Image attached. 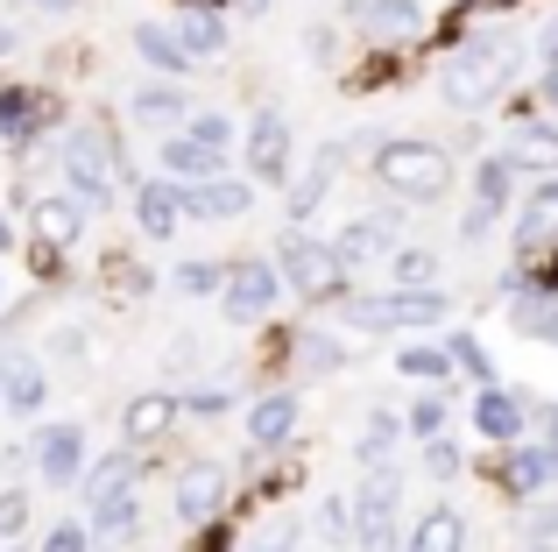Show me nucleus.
<instances>
[{
  "label": "nucleus",
  "instance_id": "nucleus-1",
  "mask_svg": "<svg viewBox=\"0 0 558 552\" xmlns=\"http://www.w3.org/2000/svg\"><path fill=\"white\" fill-rule=\"evenodd\" d=\"M509 79H517V57H509L502 43H460L452 64H446V99L460 113H474V107H488Z\"/></svg>",
  "mask_w": 558,
  "mask_h": 552
},
{
  "label": "nucleus",
  "instance_id": "nucleus-2",
  "mask_svg": "<svg viewBox=\"0 0 558 552\" xmlns=\"http://www.w3.org/2000/svg\"><path fill=\"white\" fill-rule=\"evenodd\" d=\"M375 178L389 184V192H403V199H438L452 184V164H446V149H432V142H381Z\"/></svg>",
  "mask_w": 558,
  "mask_h": 552
},
{
  "label": "nucleus",
  "instance_id": "nucleus-3",
  "mask_svg": "<svg viewBox=\"0 0 558 552\" xmlns=\"http://www.w3.org/2000/svg\"><path fill=\"white\" fill-rule=\"evenodd\" d=\"M57 164H64V184H71V192L93 199V213L113 206V184H121V149H113L99 128H78V135L57 149Z\"/></svg>",
  "mask_w": 558,
  "mask_h": 552
},
{
  "label": "nucleus",
  "instance_id": "nucleus-4",
  "mask_svg": "<svg viewBox=\"0 0 558 552\" xmlns=\"http://www.w3.org/2000/svg\"><path fill=\"white\" fill-rule=\"evenodd\" d=\"M347 319L361 333H396V326H438V319H452V304L438 290H389V298H354Z\"/></svg>",
  "mask_w": 558,
  "mask_h": 552
},
{
  "label": "nucleus",
  "instance_id": "nucleus-5",
  "mask_svg": "<svg viewBox=\"0 0 558 552\" xmlns=\"http://www.w3.org/2000/svg\"><path fill=\"white\" fill-rule=\"evenodd\" d=\"M283 276H290V290L298 298H340V284H347V263H340V249L332 241H312V235H283Z\"/></svg>",
  "mask_w": 558,
  "mask_h": 552
},
{
  "label": "nucleus",
  "instance_id": "nucleus-6",
  "mask_svg": "<svg viewBox=\"0 0 558 552\" xmlns=\"http://www.w3.org/2000/svg\"><path fill=\"white\" fill-rule=\"evenodd\" d=\"M396 475L389 468H375L368 482H361V496H354V539L361 552H389L396 545Z\"/></svg>",
  "mask_w": 558,
  "mask_h": 552
},
{
  "label": "nucleus",
  "instance_id": "nucleus-7",
  "mask_svg": "<svg viewBox=\"0 0 558 552\" xmlns=\"http://www.w3.org/2000/svg\"><path fill=\"white\" fill-rule=\"evenodd\" d=\"M276 290H283V276H276L269 263H233L227 290H219V312H227L233 326H255V319L276 304Z\"/></svg>",
  "mask_w": 558,
  "mask_h": 552
},
{
  "label": "nucleus",
  "instance_id": "nucleus-8",
  "mask_svg": "<svg viewBox=\"0 0 558 552\" xmlns=\"http://www.w3.org/2000/svg\"><path fill=\"white\" fill-rule=\"evenodd\" d=\"M85 213H93V199L85 192H50V199H36V235H43V249H71V241L85 235Z\"/></svg>",
  "mask_w": 558,
  "mask_h": 552
},
{
  "label": "nucleus",
  "instance_id": "nucleus-9",
  "mask_svg": "<svg viewBox=\"0 0 558 552\" xmlns=\"http://www.w3.org/2000/svg\"><path fill=\"white\" fill-rule=\"evenodd\" d=\"M396 227H403V213H375V220H354L332 249H340V263L347 269H361V263H389L396 255Z\"/></svg>",
  "mask_w": 558,
  "mask_h": 552
},
{
  "label": "nucleus",
  "instance_id": "nucleus-10",
  "mask_svg": "<svg viewBox=\"0 0 558 552\" xmlns=\"http://www.w3.org/2000/svg\"><path fill=\"white\" fill-rule=\"evenodd\" d=\"M247 164H255V178H290V121L276 107H262L247 128Z\"/></svg>",
  "mask_w": 558,
  "mask_h": 552
},
{
  "label": "nucleus",
  "instance_id": "nucleus-11",
  "mask_svg": "<svg viewBox=\"0 0 558 552\" xmlns=\"http://www.w3.org/2000/svg\"><path fill=\"white\" fill-rule=\"evenodd\" d=\"M36 468H43V482H50V489H71V482H78V468H85V432L78 425H50L36 440Z\"/></svg>",
  "mask_w": 558,
  "mask_h": 552
},
{
  "label": "nucleus",
  "instance_id": "nucleus-12",
  "mask_svg": "<svg viewBox=\"0 0 558 552\" xmlns=\"http://www.w3.org/2000/svg\"><path fill=\"white\" fill-rule=\"evenodd\" d=\"M219 503H227V475H219L213 460H198V468L178 475V517H184V525H205V517H219Z\"/></svg>",
  "mask_w": 558,
  "mask_h": 552
},
{
  "label": "nucleus",
  "instance_id": "nucleus-13",
  "mask_svg": "<svg viewBox=\"0 0 558 552\" xmlns=\"http://www.w3.org/2000/svg\"><path fill=\"white\" fill-rule=\"evenodd\" d=\"M178 36H184L191 57L213 64V57H227V14L205 8V0H184V8H178Z\"/></svg>",
  "mask_w": 558,
  "mask_h": 552
},
{
  "label": "nucleus",
  "instance_id": "nucleus-14",
  "mask_svg": "<svg viewBox=\"0 0 558 552\" xmlns=\"http://www.w3.org/2000/svg\"><path fill=\"white\" fill-rule=\"evenodd\" d=\"M219 164H227V149H213V142H198V135H170V142H163V170H170L178 184L219 178Z\"/></svg>",
  "mask_w": 558,
  "mask_h": 552
},
{
  "label": "nucleus",
  "instance_id": "nucleus-15",
  "mask_svg": "<svg viewBox=\"0 0 558 552\" xmlns=\"http://www.w3.org/2000/svg\"><path fill=\"white\" fill-rule=\"evenodd\" d=\"M340 164H347V149H340V142L312 156V170H304V178L290 184V199H283V213H290V220H312V213H318V199H326V184L340 178Z\"/></svg>",
  "mask_w": 558,
  "mask_h": 552
},
{
  "label": "nucleus",
  "instance_id": "nucleus-16",
  "mask_svg": "<svg viewBox=\"0 0 558 552\" xmlns=\"http://www.w3.org/2000/svg\"><path fill=\"white\" fill-rule=\"evenodd\" d=\"M247 206H255V184H241V178H205L184 199V213H198V220H241Z\"/></svg>",
  "mask_w": 558,
  "mask_h": 552
},
{
  "label": "nucleus",
  "instance_id": "nucleus-17",
  "mask_svg": "<svg viewBox=\"0 0 558 552\" xmlns=\"http://www.w3.org/2000/svg\"><path fill=\"white\" fill-rule=\"evenodd\" d=\"M290 432H298V397H290V389H276V397H262L255 411H247V440H255L262 454H276Z\"/></svg>",
  "mask_w": 558,
  "mask_h": 552
},
{
  "label": "nucleus",
  "instance_id": "nucleus-18",
  "mask_svg": "<svg viewBox=\"0 0 558 552\" xmlns=\"http://www.w3.org/2000/svg\"><path fill=\"white\" fill-rule=\"evenodd\" d=\"M545 241H558V178H545L517 213V249H545Z\"/></svg>",
  "mask_w": 558,
  "mask_h": 552
},
{
  "label": "nucleus",
  "instance_id": "nucleus-19",
  "mask_svg": "<svg viewBox=\"0 0 558 552\" xmlns=\"http://www.w3.org/2000/svg\"><path fill=\"white\" fill-rule=\"evenodd\" d=\"M361 28H368L381 50H396V43H410L424 28V8H417V0H375V8L361 14Z\"/></svg>",
  "mask_w": 558,
  "mask_h": 552
},
{
  "label": "nucleus",
  "instance_id": "nucleus-20",
  "mask_svg": "<svg viewBox=\"0 0 558 552\" xmlns=\"http://www.w3.org/2000/svg\"><path fill=\"white\" fill-rule=\"evenodd\" d=\"M184 199L191 192H178V184H142L135 192V220H142V235H178V213H184Z\"/></svg>",
  "mask_w": 558,
  "mask_h": 552
},
{
  "label": "nucleus",
  "instance_id": "nucleus-21",
  "mask_svg": "<svg viewBox=\"0 0 558 552\" xmlns=\"http://www.w3.org/2000/svg\"><path fill=\"white\" fill-rule=\"evenodd\" d=\"M178 425V397H163V389H142L135 404H128V440H163V432Z\"/></svg>",
  "mask_w": 558,
  "mask_h": 552
},
{
  "label": "nucleus",
  "instance_id": "nucleus-22",
  "mask_svg": "<svg viewBox=\"0 0 558 552\" xmlns=\"http://www.w3.org/2000/svg\"><path fill=\"white\" fill-rule=\"evenodd\" d=\"M474 425L488 432V440H517L523 432V397H509V389H481V404H474Z\"/></svg>",
  "mask_w": 558,
  "mask_h": 552
},
{
  "label": "nucleus",
  "instance_id": "nucleus-23",
  "mask_svg": "<svg viewBox=\"0 0 558 552\" xmlns=\"http://www.w3.org/2000/svg\"><path fill=\"white\" fill-rule=\"evenodd\" d=\"M43 397H50V375H43L36 361H8V375H0V404H8V411H43Z\"/></svg>",
  "mask_w": 558,
  "mask_h": 552
},
{
  "label": "nucleus",
  "instance_id": "nucleus-24",
  "mask_svg": "<svg viewBox=\"0 0 558 552\" xmlns=\"http://www.w3.org/2000/svg\"><path fill=\"white\" fill-rule=\"evenodd\" d=\"M502 156H509L517 170H558V135H551L545 121H523V128H517V142H509Z\"/></svg>",
  "mask_w": 558,
  "mask_h": 552
},
{
  "label": "nucleus",
  "instance_id": "nucleus-25",
  "mask_svg": "<svg viewBox=\"0 0 558 552\" xmlns=\"http://www.w3.org/2000/svg\"><path fill=\"white\" fill-rule=\"evenodd\" d=\"M460 545H466V525H460V511H424L403 552H460Z\"/></svg>",
  "mask_w": 558,
  "mask_h": 552
},
{
  "label": "nucleus",
  "instance_id": "nucleus-26",
  "mask_svg": "<svg viewBox=\"0 0 558 552\" xmlns=\"http://www.w3.org/2000/svg\"><path fill=\"white\" fill-rule=\"evenodd\" d=\"M135 50L149 57L156 71H170V79H178L184 64H198V57L184 50V36H178V28H156V22H142V28H135Z\"/></svg>",
  "mask_w": 558,
  "mask_h": 552
},
{
  "label": "nucleus",
  "instance_id": "nucleus-27",
  "mask_svg": "<svg viewBox=\"0 0 558 552\" xmlns=\"http://www.w3.org/2000/svg\"><path fill=\"white\" fill-rule=\"evenodd\" d=\"M545 482H558V454L551 446H517V454H509V489H517V496H537Z\"/></svg>",
  "mask_w": 558,
  "mask_h": 552
},
{
  "label": "nucleus",
  "instance_id": "nucleus-28",
  "mask_svg": "<svg viewBox=\"0 0 558 552\" xmlns=\"http://www.w3.org/2000/svg\"><path fill=\"white\" fill-rule=\"evenodd\" d=\"M396 446H403V418H389V411H381V418H368V432H361L354 460H361V468H389V454H396Z\"/></svg>",
  "mask_w": 558,
  "mask_h": 552
},
{
  "label": "nucleus",
  "instance_id": "nucleus-29",
  "mask_svg": "<svg viewBox=\"0 0 558 552\" xmlns=\"http://www.w3.org/2000/svg\"><path fill=\"white\" fill-rule=\"evenodd\" d=\"M128 113H135V121H184V93L170 79H156V85H142V93L128 99Z\"/></svg>",
  "mask_w": 558,
  "mask_h": 552
},
{
  "label": "nucleus",
  "instance_id": "nucleus-30",
  "mask_svg": "<svg viewBox=\"0 0 558 552\" xmlns=\"http://www.w3.org/2000/svg\"><path fill=\"white\" fill-rule=\"evenodd\" d=\"M381 269H389V284H396V290H424V284L438 276V255H432V249H396Z\"/></svg>",
  "mask_w": 558,
  "mask_h": 552
},
{
  "label": "nucleus",
  "instance_id": "nucleus-31",
  "mask_svg": "<svg viewBox=\"0 0 558 552\" xmlns=\"http://www.w3.org/2000/svg\"><path fill=\"white\" fill-rule=\"evenodd\" d=\"M128 482H135V460H93V475H85V496L93 503H107V496H128Z\"/></svg>",
  "mask_w": 558,
  "mask_h": 552
},
{
  "label": "nucleus",
  "instance_id": "nucleus-32",
  "mask_svg": "<svg viewBox=\"0 0 558 552\" xmlns=\"http://www.w3.org/2000/svg\"><path fill=\"white\" fill-rule=\"evenodd\" d=\"M446 369H460V361L438 355V347H403V355H396V375H417V383H438Z\"/></svg>",
  "mask_w": 558,
  "mask_h": 552
},
{
  "label": "nucleus",
  "instance_id": "nucleus-33",
  "mask_svg": "<svg viewBox=\"0 0 558 552\" xmlns=\"http://www.w3.org/2000/svg\"><path fill=\"white\" fill-rule=\"evenodd\" d=\"M0 135H8L14 149H22V142L36 135V107H28L22 93H0Z\"/></svg>",
  "mask_w": 558,
  "mask_h": 552
},
{
  "label": "nucleus",
  "instance_id": "nucleus-34",
  "mask_svg": "<svg viewBox=\"0 0 558 552\" xmlns=\"http://www.w3.org/2000/svg\"><path fill=\"white\" fill-rule=\"evenodd\" d=\"M93 525L107 531V539H128V531H135V503H128V496H107V503L93 511Z\"/></svg>",
  "mask_w": 558,
  "mask_h": 552
},
{
  "label": "nucleus",
  "instance_id": "nucleus-35",
  "mask_svg": "<svg viewBox=\"0 0 558 552\" xmlns=\"http://www.w3.org/2000/svg\"><path fill=\"white\" fill-rule=\"evenodd\" d=\"M452 361H460V369H466V375H474V383H481V389H488V383H495V369H488V355H481V340H474V333H460V340H452Z\"/></svg>",
  "mask_w": 558,
  "mask_h": 552
},
{
  "label": "nucleus",
  "instance_id": "nucleus-36",
  "mask_svg": "<svg viewBox=\"0 0 558 552\" xmlns=\"http://www.w3.org/2000/svg\"><path fill=\"white\" fill-rule=\"evenodd\" d=\"M509 326H523V333H537V340L558 347V312H545V304H531V298L517 304V319H509Z\"/></svg>",
  "mask_w": 558,
  "mask_h": 552
},
{
  "label": "nucleus",
  "instance_id": "nucleus-37",
  "mask_svg": "<svg viewBox=\"0 0 558 552\" xmlns=\"http://www.w3.org/2000/svg\"><path fill=\"white\" fill-rule=\"evenodd\" d=\"M438 425H446V397H417L410 404V432H417V440H432Z\"/></svg>",
  "mask_w": 558,
  "mask_h": 552
},
{
  "label": "nucleus",
  "instance_id": "nucleus-38",
  "mask_svg": "<svg viewBox=\"0 0 558 552\" xmlns=\"http://www.w3.org/2000/svg\"><path fill=\"white\" fill-rule=\"evenodd\" d=\"M509 170H517L509 156H495V164H481V199H488V206H502V199H509Z\"/></svg>",
  "mask_w": 558,
  "mask_h": 552
},
{
  "label": "nucleus",
  "instance_id": "nucleus-39",
  "mask_svg": "<svg viewBox=\"0 0 558 552\" xmlns=\"http://www.w3.org/2000/svg\"><path fill=\"white\" fill-rule=\"evenodd\" d=\"M28 525V496L22 489H8V496H0V545H14V531Z\"/></svg>",
  "mask_w": 558,
  "mask_h": 552
},
{
  "label": "nucleus",
  "instance_id": "nucleus-40",
  "mask_svg": "<svg viewBox=\"0 0 558 552\" xmlns=\"http://www.w3.org/2000/svg\"><path fill=\"white\" fill-rule=\"evenodd\" d=\"M178 290H191V298H198V290H227V276H219V263H184Z\"/></svg>",
  "mask_w": 558,
  "mask_h": 552
},
{
  "label": "nucleus",
  "instance_id": "nucleus-41",
  "mask_svg": "<svg viewBox=\"0 0 558 552\" xmlns=\"http://www.w3.org/2000/svg\"><path fill=\"white\" fill-rule=\"evenodd\" d=\"M191 135L213 142V149H227V142H233V121H227V113H198V121H191Z\"/></svg>",
  "mask_w": 558,
  "mask_h": 552
},
{
  "label": "nucleus",
  "instance_id": "nucleus-42",
  "mask_svg": "<svg viewBox=\"0 0 558 552\" xmlns=\"http://www.w3.org/2000/svg\"><path fill=\"white\" fill-rule=\"evenodd\" d=\"M424 468L438 475V482H452L460 475V446H446V440H432V454H424Z\"/></svg>",
  "mask_w": 558,
  "mask_h": 552
},
{
  "label": "nucleus",
  "instance_id": "nucleus-43",
  "mask_svg": "<svg viewBox=\"0 0 558 552\" xmlns=\"http://www.w3.org/2000/svg\"><path fill=\"white\" fill-rule=\"evenodd\" d=\"M93 539H85V525H50V539H43V552H85Z\"/></svg>",
  "mask_w": 558,
  "mask_h": 552
},
{
  "label": "nucleus",
  "instance_id": "nucleus-44",
  "mask_svg": "<svg viewBox=\"0 0 558 552\" xmlns=\"http://www.w3.org/2000/svg\"><path fill=\"white\" fill-rule=\"evenodd\" d=\"M50 355H57V361H78V355H85V333H78V326H57V333H50Z\"/></svg>",
  "mask_w": 558,
  "mask_h": 552
},
{
  "label": "nucleus",
  "instance_id": "nucleus-45",
  "mask_svg": "<svg viewBox=\"0 0 558 552\" xmlns=\"http://www.w3.org/2000/svg\"><path fill=\"white\" fill-rule=\"evenodd\" d=\"M304 355H312L318 369H340V361H347V355H340V340H326V333H312V340H304Z\"/></svg>",
  "mask_w": 558,
  "mask_h": 552
},
{
  "label": "nucleus",
  "instance_id": "nucleus-46",
  "mask_svg": "<svg viewBox=\"0 0 558 552\" xmlns=\"http://www.w3.org/2000/svg\"><path fill=\"white\" fill-rule=\"evenodd\" d=\"M531 539H558V503H545V511H531Z\"/></svg>",
  "mask_w": 558,
  "mask_h": 552
},
{
  "label": "nucleus",
  "instance_id": "nucleus-47",
  "mask_svg": "<svg viewBox=\"0 0 558 552\" xmlns=\"http://www.w3.org/2000/svg\"><path fill=\"white\" fill-rule=\"evenodd\" d=\"M304 50H312V64H332V28H312V43H304Z\"/></svg>",
  "mask_w": 558,
  "mask_h": 552
},
{
  "label": "nucleus",
  "instance_id": "nucleus-48",
  "mask_svg": "<svg viewBox=\"0 0 558 552\" xmlns=\"http://www.w3.org/2000/svg\"><path fill=\"white\" fill-rule=\"evenodd\" d=\"M318 525H326V539H347V503H326V517H318Z\"/></svg>",
  "mask_w": 558,
  "mask_h": 552
},
{
  "label": "nucleus",
  "instance_id": "nucleus-49",
  "mask_svg": "<svg viewBox=\"0 0 558 552\" xmlns=\"http://www.w3.org/2000/svg\"><path fill=\"white\" fill-rule=\"evenodd\" d=\"M474 8H495V14H502V8H523V0H474Z\"/></svg>",
  "mask_w": 558,
  "mask_h": 552
},
{
  "label": "nucleus",
  "instance_id": "nucleus-50",
  "mask_svg": "<svg viewBox=\"0 0 558 552\" xmlns=\"http://www.w3.org/2000/svg\"><path fill=\"white\" fill-rule=\"evenodd\" d=\"M545 57H551V64H558V22H551V36H545Z\"/></svg>",
  "mask_w": 558,
  "mask_h": 552
},
{
  "label": "nucleus",
  "instance_id": "nucleus-51",
  "mask_svg": "<svg viewBox=\"0 0 558 552\" xmlns=\"http://www.w3.org/2000/svg\"><path fill=\"white\" fill-rule=\"evenodd\" d=\"M8 50H14V28H8V22H0V57H8Z\"/></svg>",
  "mask_w": 558,
  "mask_h": 552
},
{
  "label": "nucleus",
  "instance_id": "nucleus-52",
  "mask_svg": "<svg viewBox=\"0 0 558 552\" xmlns=\"http://www.w3.org/2000/svg\"><path fill=\"white\" fill-rule=\"evenodd\" d=\"M8 241H14V227H8V220H0V255H8Z\"/></svg>",
  "mask_w": 558,
  "mask_h": 552
},
{
  "label": "nucleus",
  "instance_id": "nucleus-53",
  "mask_svg": "<svg viewBox=\"0 0 558 552\" xmlns=\"http://www.w3.org/2000/svg\"><path fill=\"white\" fill-rule=\"evenodd\" d=\"M551 454H558V411H551Z\"/></svg>",
  "mask_w": 558,
  "mask_h": 552
},
{
  "label": "nucleus",
  "instance_id": "nucleus-54",
  "mask_svg": "<svg viewBox=\"0 0 558 552\" xmlns=\"http://www.w3.org/2000/svg\"><path fill=\"white\" fill-rule=\"evenodd\" d=\"M255 552H290V545H283V539H276V545H255Z\"/></svg>",
  "mask_w": 558,
  "mask_h": 552
},
{
  "label": "nucleus",
  "instance_id": "nucleus-55",
  "mask_svg": "<svg viewBox=\"0 0 558 552\" xmlns=\"http://www.w3.org/2000/svg\"><path fill=\"white\" fill-rule=\"evenodd\" d=\"M531 552H558V545H545V539H531Z\"/></svg>",
  "mask_w": 558,
  "mask_h": 552
},
{
  "label": "nucleus",
  "instance_id": "nucleus-56",
  "mask_svg": "<svg viewBox=\"0 0 558 552\" xmlns=\"http://www.w3.org/2000/svg\"><path fill=\"white\" fill-rule=\"evenodd\" d=\"M36 8H71V0H36Z\"/></svg>",
  "mask_w": 558,
  "mask_h": 552
},
{
  "label": "nucleus",
  "instance_id": "nucleus-57",
  "mask_svg": "<svg viewBox=\"0 0 558 552\" xmlns=\"http://www.w3.org/2000/svg\"><path fill=\"white\" fill-rule=\"evenodd\" d=\"M0 304H8V269H0Z\"/></svg>",
  "mask_w": 558,
  "mask_h": 552
},
{
  "label": "nucleus",
  "instance_id": "nucleus-58",
  "mask_svg": "<svg viewBox=\"0 0 558 552\" xmlns=\"http://www.w3.org/2000/svg\"><path fill=\"white\" fill-rule=\"evenodd\" d=\"M241 8H269V0H241Z\"/></svg>",
  "mask_w": 558,
  "mask_h": 552
},
{
  "label": "nucleus",
  "instance_id": "nucleus-59",
  "mask_svg": "<svg viewBox=\"0 0 558 552\" xmlns=\"http://www.w3.org/2000/svg\"><path fill=\"white\" fill-rule=\"evenodd\" d=\"M551 99H558V79H551Z\"/></svg>",
  "mask_w": 558,
  "mask_h": 552
},
{
  "label": "nucleus",
  "instance_id": "nucleus-60",
  "mask_svg": "<svg viewBox=\"0 0 558 552\" xmlns=\"http://www.w3.org/2000/svg\"><path fill=\"white\" fill-rule=\"evenodd\" d=\"M452 8H466V0H452Z\"/></svg>",
  "mask_w": 558,
  "mask_h": 552
}]
</instances>
